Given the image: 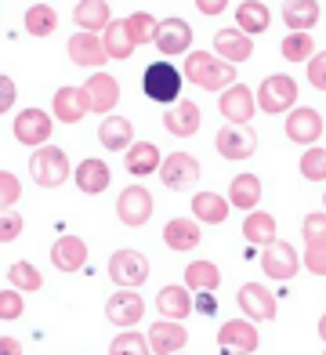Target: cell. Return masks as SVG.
I'll return each instance as SVG.
<instances>
[{
    "instance_id": "cell-18",
    "label": "cell",
    "mask_w": 326,
    "mask_h": 355,
    "mask_svg": "<svg viewBox=\"0 0 326 355\" xmlns=\"http://www.w3.org/2000/svg\"><path fill=\"white\" fill-rule=\"evenodd\" d=\"M51 112H55L58 123H80L91 112L87 91L84 87H58L55 98H51Z\"/></svg>"
},
{
    "instance_id": "cell-42",
    "label": "cell",
    "mask_w": 326,
    "mask_h": 355,
    "mask_svg": "<svg viewBox=\"0 0 326 355\" xmlns=\"http://www.w3.org/2000/svg\"><path fill=\"white\" fill-rule=\"evenodd\" d=\"M304 247H326V211H312L301 221Z\"/></svg>"
},
{
    "instance_id": "cell-15",
    "label": "cell",
    "mask_w": 326,
    "mask_h": 355,
    "mask_svg": "<svg viewBox=\"0 0 326 355\" xmlns=\"http://www.w3.org/2000/svg\"><path fill=\"white\" fill-rule=\"evenodd\" d=\"M145 341H149V352H156V355H178V352L189 345V330L182 327V322L160 319V322H153V327H149Z\"/></svg>"
},
{
    "instance_id": "cell-4",
    "label": "cell",
    "mask_w": 326,
    "mask_h": 355,
    "mask_svg": "<svg viewBox=\"0 0 326 355\" xmlns=\"http://www.w3.org/2000/svg\"><path fill=\"white\" fill-rule=\"evenodd\" d=\"M109 276L112 283H120V290H138L145 279H149V257L141 250H117L109 257Z\"/></svg>"
},
{
    "instance_id": "cell-51",
    "label": "cell",
    "mask_w": 326,
    "mask_h": 355,
    "mask_svg": "<svg viewBox=\"0 0 326 355\" xmlns=\"http://www.w3.org/2000/svg\"><path fill=\"white\" fill-rule=\"evenodd\" d=\"M196 8H200V15H207V19H214V15H221L228 8V0H196Z\"/></svg>"
},
{
    "instance_id": "cell-12",
    "label": "cell",
    "mask_w": 326,
    "mask_h": 355,
    "mask_svg": "<svg viewBox=\"0 0 326 355\" xmlns=\"http://www.w3.org/2000/svg\"><path fill=\"white\" fill-rule=\"evenodd\" d=\"M261 268H265V276L268 279H293L298 276V268H301V257L298 250H293L286 239H275V243L265 247V254H261Z\"/></svg>"
},
{
    "instance_id": "cell-1",
    "label": "cell",
    "mask_w": 326,
    "mask_h": 355,
    "mask_svg": "<svg viewBox=\"0 0 326 355\" xmlns=\"http://www.w3.org/2000/svg\"><path fill=\"white\" fill-rule=\"evenodd\" d=\"M182 76H189L192 84L203 87V91H225V87L236 84V66H228V62L214 58L210 51H189Z\"/></svg>"
},
{
    "instance_id": "cell-6",
    "label": "cell",
    "mask_w": 326,
    "mask_h": 355,
    "mask_svg": "<svg viewBox=\"0 0 326 355\" xmlns=\"http://www.w3.org/2000/svg\"><path fill=\"white\" fill-rule=\"evenodd\" d=\"M290 105H298V80L293 76H268L265 84L257 87V109L261 112H286Z\"/></svg>"
},
{
    "instance_id": "cell-56",
    "label": "cell",
    "mask_w": 326,
    "mask_h": 355,
    "mask_svg": "<svg viewBox=\"0 0 326 355\" xmlns=\"http://www.w3.org/2000/svg\"><path fill=\"white\" fill-rule=\"evenodd\" d=\"M178 355H182V352H178Z\"/></svg>"
},
{
    "instance_id": "cell-44",
    "label": "cell",
    "mask_w": 326,
    "mask_h": 355,
    "mask_svg": "<svg viewBox=\"0 0 326 355\" xmlns=\"http://www.w3.org/2000/svg\"><path fill=\"white\" fill-rule=\"evenodd\" d=\"M19 196H22V182H19V174L0 171V211H11V207L19 203Z\"/></svg>"
},
{
    "instance_id": "cell-24",
    "label": "cell",
    "mask_w": 326,
    "mask_h": 355,
    "mask_svg": "<svg viewBox=\"0 0 326 355\" xmlns=\"http://www.w3.org/2000/svg\"><path fill=\"white\" fill-rule=\"evenodd\" d=\"M73 178H76V189L84 192V196H98V192L109 189L112 171H109V164H102V159L91 156V159H84V164H76Z\"/></svg>"
},
{
    "instance_id": "cell-20",
    "label": "cell",
    "mask_w": 326,
    "mask_h": 355,
    "mask_svg": "<svg viewBox=\"0 0 326 355\" xmlns=\"http://www.w3.org/2000/svg\"><path fill=\"white\" fill-rule=\"evenodd\" d=\"M200 123H203V112L196 102H178V105H167V112H163V127L174 138H192L200 131Z\"/></svg>"
},
{
    "instance_id": "cell-39",
    "label": "cell",
    "mask_w": 326,
    "mask_h": 355,
    "mask_svg": "<svg viewBox=\"0 0 326 355\" xmlns=\"http://www.w3.org/2000/svg\"><path fill=\"white\" fill-rule=\"evenodd\" d=\"M8 279H11V290H26V294H37V290L44 286V279H40V268L37 265H29V261H15L11 268H8Z\"/></svg>"
},
{
    "instance_id": "cell-52",
    "label": "cell",
    "mask_w": 326,
    "mask_h": 355,
    "mask_svg": "<svg viewBox=\"0 0 326 355\" xmlns=\"http://www.w3.org/2000/svg\"><path fill=\"white\" fill-rule=\"evenodd\" d=\"M0 355H22V341L19 337H0Z\"/></svg>"
},
{
    "instance_id": "cell-23",
    "label": "cell",
    "mask_w": 326,
    "mask_h": 355,
    "mask_svg": "<svg viewBox=\"0 0 326 355\" xmlns=\"http://www.w3.org/2000/svg\"><path fill=\"white\" fill-rule=\"evenodd\" d=\"M84 261H87V243L80 236H58L55 239L51 265L58 272H76V268H84Z\"/></svg>"
},
{
    "instance_id": "cell-38",
    "label": "cell",
    "mask_w": 326,
    "mask_h": 355,
    "mask_svg": "<svg viewBox=\"0 0 326 355\" xmlns=\"http://www.w3.org/2000/svg\"><path fill=\"white\" fill-rule=\"evenodd\" d=\"M123 26H127V37H130V44H135V47L153 44V37H156V19H153L149 11H135V15H127Z\"/></svg>"
},
{
    "instance_id": "cell-9",
    "label": "cell",
    "mask_w": 326,
    "mask_h": 355,
    "mask_svg": "<svg viewBox=\"0 0 326 355\" xmlns=\"http://www.w3.org/2000/svg\"><path fill=\"white\" fill-rule=\"evenodd\" d=\"M236 304L243 309V315H247V322H272L275 319V294L268 286L261 283H243L239 294H236Z\"/></svg>"
},
{
    "instance_id": "cell-53",
    "label": "cell",
    "mask_w": 326,
    "mask_h": 355,
    "mask_svg": "<svg viewBox=\"0 0 326 355\" xmlns=\"http://www.w3.org/2000/svg\"><path fill=\"white\" fill-rule=\"evenodd\" d=\"M319 337H323V341H326V315L319 319Z\"/></svg>"
},
{
    "instance_id": "cell-5",
    "label": "cell",
    "mask_w": 326,
    "mask_h": 355,
    "mask_svg": "<svg viewBox=\"0 0 326 355\" xmlns=\"http://www.w3.org/2000/svg\"><path fill=\"white\" fill-rule=\"evenodd\" d=\"M160 182L174 192H189L200 182V159L189 153H171L167 159H160Z\"/></svg>"
},
{
    "instance_id": "cell-47",
    "label": "cell",
    "mask_w": 326,
    "mask_h": 355,
    "mask_svg": "<svg viewBox=\"0 0 326 355\" xmlns=\"http://www.w3.org/2000/svg\"><path fill=\"white\" fill-rule=\"evenodd\" d=\"M308 84H312L316 91H326V51L308 58Z\"/></svg>"
},
{
    "instance_id": "cell-46",
    "label": "cell",
    "mask_w": 326,
    "mask_h": 355,
    "mask_svg": "<svg viewBox=\"0 0 326 355\" xmlns=\"http://www.w3.org/2000/svg\"><path fill=\"white\" fill-rule=\"evenodd\" d=\"M22 309H26V301H22L19 290H0V319H4V322L19 319Z\"/></svg>"
},
{
    "instance_id": "cell-28",
    "label": "cell",
    "mask_w": 326,
    "mask_h": 355,
    "mask_svg": "<svg viewBox=\"0 0 326 355\" xmlns=\"http://www.w3.org/2000/svg\"><path fill=\"white\" fill-rule=\"evenodd\" d=\"M163 243H167L171 250H196L200 247V225L189 221V218H171L167 225H163Z\"/></svg>"
},
{
    "instance_id": "cell-54",
    "label": "cell",
    "mask_w": 326,
    "mask_h": 355,
    "mask_svg": "<svg viewBox=\"0 0 326 355\" xmlns=\"http://www.w3.org/2000/svg\"><path fill=\"white\" fill-rule=\"evenodd\" d=\"M323 200H326V192H323Z\"/></svg>"
},
{
    "instance_id": "cell-29",
    "label": "cell",
    "mask_w": 326,
    "mask_h": 355,
    "mask_svg": "<svg viewBox=\"0 0 326 355\" xmlns=\"http://www.w3.org/2000/svg\"><path fill=\"white\" fill-rule=\"evenodd\" d=\"M156 309L163 319H171V322H182L189 312H192V294L185 286H163L160 294H156Z\"/></svg>"
},
{
    "instance_id": "cell-27",
    "label": "cell",
    "mask_w": 326,
    "mask_h": 355,
    "mask_svg": "<svg viewBox=\"0 0 326 355\" xmlns=\"http://www.w3.org/2000/svg\"><path fill=\"white\" fill-rule=\"evenodd\" d=\"M73 19L80 26V33H98L102 37V29L112 22V11H109V0H80Z\"/></svg>"
},
{
    "instance_id": "cell-8",
    "label": "cell",
    "mask_w": 326,
    "mask_h": 355,
    "mask_svg": "<svg viewBox=\"0 0 326 355\" xmlns=\"http://www.w3.org/2000/svg\"><path fill=\"white\" fill-rule=\"evenodd\" d=\"M153 192L145 189V185H130L120 192V200H117V218L127 225V229H141L145 221L153 218Z\"/></svg>"
},
{
    "instance_id": "cell-16",
    "label": "cell",
    "mask_w": 326,
    "mask_h": 355,
    "mask_svg": "<svg viewBox=\"0 0 326 355\" xmlns=\"http://www.w3.org/2000/svg\"><path fill=\"white\" fill-rule=\"evenodd\" d=\"M323 135V116L316 109H308V105H298V109H290V116H286V138L290 141H298V145H312L319 141Z\"/></svg>"
},
{
    "instance_id": "cell-40",
    "label": "cell",
    "mask_w": 326,
    "mask_h": 355,
    "mask_svg": "<svg viewBox=\"0 0 326 355\" xmlns=\"http://www.w3.org/2000/svg\"><path fill=\"white\" fill-rule=\"evenodd\" d=\"M280 51H283L286 62H308L316 55V40H312V33H286Z\"/></svg>"
},
{
    "instance_id": "cell-32",
    "label": "cell",
    "mask_w": 326,
    "mask_h": 355,
    "mask_svg": "<svg viewBox=\"0 0 326 355\" xmlns=\"http://www.w3.org/2000/svg\"><path fill=\"white\" fill-rule=\"evenodd\" d=\"M221 283V268L214 261H192L185 268V290L189 294H214Z\"/></svg>"
},
{
    "instance_id": "cell-13",
    "label": "cell",
    "mask_w": 326,
    "mask_h": 355,
    "mask_svg": "<svg viewBox=\"0 0 326 355\" xmlns=\"http://www.w3.org/2000/svg\"><path fill=\"white\" fill-rule=\"evenodd\" d=\"M153 44H156V51L160 55H167V58H174V55H185L189 47H192V26L185 22V19H163V22H156V37H153Z\"/></svg>"
},
{
    "instance_id": "cell-41",
    "label": "cell",
    "mask_w": 326,
    "mask_h": 355,
    "mask_svg": "<svg viewBox=\"0 0 326 355\" xmlns=\"http://www.w3.org/2000/svg\"><path fill=\"white\" fill-rule=\"evenodd\" d=\"M109 355H153V352H149V341H145L141 334L127 330V334H120V337H112Z\"/></svg>"
},
{
    "instance_id": "cell-34",
    "label": "cell",
    "mask_w": 326,
    "mask_h": 355,
    "mask_svg": "<svg viewBox=\"0 0 326 355\" xmlns=\"http://www.w3.org/2000/svg\"><path fill=\"white\" fill-rule=\"evenodd\" d=\"M192 214L203 225H221L228 218V200L218 192H196L192 196Z\"/></svg>"
},
{
    "instance_id": "cell-45",
    "label": "cell",
    "mask_w": 326,
    "mask_h": 355,
    "mask_svg": "<svg viewBox=\"0 0 326 355\" xmlns=\"http://www.w3.org/2000/svg\"><path fill=\"white\" fill-rule=\"evenodd\" d=\"M26 229V218H19L15 211H0V243H15Z\"/></svg>"
},
{
    "instance_id": "cell-7",
    "label": "cell",
    "mask_w": 326,
    "mask_h": 355,
    "mask_svg": "<svg viewBox=\"0 0 326 355\" xmlns=\"http://www.w3.org/2000/svg\"><path fill=\"white\" fill-rule=\"evenodd\" d=\"M218 109H221V116L228 127H247L254 120V91L247 84H232V87H225L221 91V98H218Z\"/></svg>"
},
{
    "instance_id": "cell-33",
    "label": "cell",
    "mask_w": 326,
    "mask_h": 355,
    "mask_svg": "<svg viewBox=\"0 0 326 355\" xmlns=\"http://www.w3.org/2000/svg\"><path fill=\"white\" fill-rule=\"evenodd\" d=\"M160 149L153 141H130V149H127V171L135 174V178H145V174H153V171H160Z\"/></svg>"
},
{
    "instance_id": "cell-30",
    "label": "cell",
    "mask_w": 326,
    "mask_h": 355,
    "mask_svg": "<svg viewBox=\"0 0 326 355\" xmlns=\"http://www.w3.org/2000/svg\"><path fill=\"white\" fill-rule=\"evenodd\" d=\"M268 22H272V15H268L265 0H243V4L236 8V29H239V33H247V37L265 33Z\"/></svg>"
},
{
    "instance_id": "cell-26",
    "label": "cell",
    "mask_w": 326,
    "mask_h": 355,
    "mask_svg": "<svg viewBox=\"0 0 326 355\" xmlns=\"http://www.w3.org/2000/svg\"><path fill=\"white\" fill-rule=\"evenodd\" d=\"M130 138H135V127H130L127 116H117V112H109L102 120V127H98V141H102L109 153H127Z\"/></svg>"
},
{
    "instance_id": "cell-3",
    "label": "cell",
    "mask_w": 326,
    "mask_h": 355,
    "mask_svg": "<svg viewBox=\"0 0 326 355\" xmlns=\"http://www.w3.org/2000/svg\"><path fill=\"white\" fill-rule=\"evenodd\" d=\"M182 73H178L167 58L163 62H153L149 69H145V76H141V91H145V98H153V102H160V105H171V102H178V94H182Z\"/></svg>"
},
{
    "instance_id": "cell-37",
    "label": "cell",
    "mask_w": 326,
    "mask_h": 355,
    "mask_svg": "<svg viewBox=\"0 0 326 355\" xmlns=\"http://www.w3.org/2000/svg\"><path fill=\"white\" fill-rule=\"evenodd\" d=\"M102 44H105V55L109 58H130V55H135V44H130L123 22H109L102 29Z\"/></svg>"
},
{
    "instance_id": "cell-19",
    "label": "cell",
    "mask_w": 326,
    "mask_h": 355,
    "mask_svg": "<svg viewBox=\"0 0 326 355\" xmlns=\"http://www.w3.org/2000/svg\"><path fill=\"white\" fill-rule=\"evenodd\" d=\"M69 58L76 62L80 69H98L105 66L109 55H105V44L98 33H73L69 37Z\"/></svg>"
},
{
    "instance_id": "cell-11",
    "label": "cell",
    "mask_w": 326,
    "mask_h": 355,
    "mask_svg": "<svg viewBox=\"0 0 326 355\" xmlns=\"http://www.w3.org/2000/svg\"><path fill=\"white\" fill-rule=\"evenodd\" d=\"M51 112L44 109H22L19 116H15V138H19L22 145H33V149H40V145L51 141Z\"/></svg>"
},
{
    "instance_id": "cell-17",
    "label": "cell",
    "mask_w": 326,
    "mask_h": 355,
    "mask_svg": "<svg viewBox=\"0 0 326 355\" xmlns=\"http://www.w3.org/2000/svg\"><path fill=\"white\" fill-rule=\"evenodd\" d=\"M214 145H218V153L225 156V159H232V164H239V159H250L254 156V149H257V138H254V131H247V127H221L218 131V138H214Z\"/></svg>"
},
{
    "instance_id": "cell-35",
    "label": "cell",
    "mask_w": 326,
    "mask_h": 355,
    "mask_svg": "<svg viewBox=\"0 0 326 355\" xmlns=\"http://www.w3.org/2000/svg\"><path fill=\"white\" fill-rule=\"evenodd\" d=\"M243 236H247V243H254V247L275 243V218L268 211H250L243 218Z\"/></svg>"
},
{
    "instance_id": "cell-21",
    "label": "cell",
    "mask_w": 326,
    "mask_h": 355,
    "mask_svg": "<svg viewBox=\"0 0 326 355\" xmlns=\"http://www.w3.org/2000/svg\"><path fill=\"white\" fill-rule=\"evenodd\" d=\"M87 102H91V112H102V116H109L112 105L120 102V84H117V76H109V73H94L87 84Z\"/></svg>"
},
{
    "instance_id": "cell-10",
    "label": "cell",
    "mask_w": 326,
    "mask_h": 355,
    "mask_svg": "<svg viewBox=\"0 0 326 355\" xmlns=\"http://www.w3.org/2000/svg\"><path fill=\"white\" fill-rule=\"evenodd\" d=\"M218 345L225 355H254L257 345H261V337H257V327L247 319H228L221 322V330H218Z\"/></svg>"
},
{
    "instance_id": "cell-49",
    "label": "cell",
    "mask_w": 326,
    "mask_h": 355,
    "mask_svg": "<svg viewBox=\"0 0 326 355\" xmlns=\"http://www.w3.org/2000/svg\"><path fill=\"white\" fill-rule=\"evenodd\" d=\"M15 94H19V91H15V80L0 73V116H4V112L15 105Z\"/></svg>"
},
{
    "instance_id": "cell-50",
    "label": "cell",
    "mask_w": 326,
    "mask_h": 355,
    "mask_svg": "<svg viewBox=\"0 0 326 355\" xmlns=\"http://www.w3.org/2000/svg\"><path fill=\"white\" fill-rule=\"evenodd\" d=\"M192 312H200V315H214V312H218L214 294H196V297H192Z\"/></svg>"
},
{
    "instance_id": "cell-14",
    "label": "cell",
    "mask_w": 326,
    "mask_h": 355,
    "mask_svg": "<svg viewBox=\"0 0 326 355\" xmlns=\"http://www.w3.org/2000/svg\"><path fill=\"white\" fill-rule=\"evenodd\" d=\"M145 315V301L138 290H117L109 301H105V319L112 322V327H135V322Z\"/></svg>"
},
{
    "instance_id": "cell-43",
    "label": "cell",
    "mask_w": 326,
    "mask_h": 355,
    "mask_svg": "<svg viewBox=\"0 0 326 355\" xmlns=\"http://www.w3.org/2000/svg\"><path fill=\"white\" fill-rule=\"evenodd\" d=\"M301 174L308 178V182H326V149H319V145L304 149V156H301Z\"/></svg>"
},
{
    "instance_id": "cell-31",
    "label": "cell",
    "mask_w": 326,
    "mask_h": 355,
    "mask_svg": "<svg viewBox=\"0 0 326 355\" xmlns=\"http://www.w3.org/2000/svg\"><path fill=\"white\" fill-rule=\"evenodd\" d=\"M283 22L290 33H308L319 22V4L316 0H286L283 4Z\"/></svg>"
},
{
    "instance_id": "cell-2",
    "label": "cell",
    "mask_w": 326,
    "mask_h": 355,
    "mask_svg": "<svg viewBox=\"0 0 326 355\" xmlns=\"http://www.w3.org/2000/svg\"><path fill=\"white\" fill-rule=\"evenodd\" d=\"M29 178L37 182L40 189H58L69 182V156H65L58 145H40L29 159Z\"/></svg>"
},
{
    "instance_id": "cell-55",
    "label": "cell",
    "mask_w": 326,
    "mask_h": 355,
    "mask_svg": "<svg viewBox=\"0 0 326 355\" xmlns=\"http://www.w3.org/2000/svg\"><path fill=\"white\" fill-rule=\"evenodd\" d=\"M323 355H326V348H323Z\"/></svg>"
},
{
    "instance_id": "cell-36",
    "label": "cell",
    "mask_w": 326,
    "mask_h": 355,
    "mask_svg": "<svg viewBox=\"0 0 326 355\" xmlns=\"http://www.w3.org/2000/svg\"><path fill=\"white\" fill-rule=\"evenodd\" d=\"M55 29H58V15H55L51 4H33V8H26V33H29V37L44 40V37H51Z\"/></svg>"
},
{
    "instance_id": "cell-22",
    "label": "cell",
    "mask_w": 326,
    "mask_h": 355,
    "mask_svg": "<svg viewBox=\"0 0 326 355\" xmlns=\"http://www.w3.org/2000/svg\"><path fill=\"white\" fill-rule=\"evenodd\" d=\"M254 55V40L247 33H239V29H221L214 37V58L228 62V66H236V62H247Z\"/></svg>"
},
{
    "instance_id": "cell-25",
    "label": "cell",
    "mask_w": 326,
    "mask_h": 355,
    "mask_svg": "<svg viewBox=\"0 0 326 355\" xmlns=\"http://www.w3.org/2000/svg\"><path fill=\"white\" fill-rule=\"evenodd\" d=\"M257 203H261V178L250 174V171H243L232 178V185H228V207H239V211H257Z\"/></svg>"
},
{
    "instance_id": "cell-48",
    "label": "cell",
    "mask_w": 326,
    "mask_h": 355,
    "mask_svg": "<svg viewBox=\"0 0 326 355\" xmlns=\"http://www.w3.org/2000/svg\"><path fill=\"white\" fill-rule=\"evenodd\" d=\"M304 268L312 276H326V247H308L304 250Z\"/></svg>"
}]
</instances>
